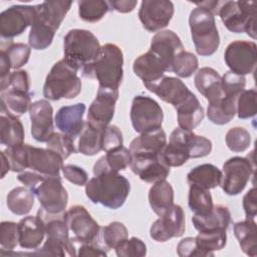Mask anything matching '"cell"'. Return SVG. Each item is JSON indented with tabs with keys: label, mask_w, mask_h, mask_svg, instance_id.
<instances>
[{
	"label": "cell",
	"mask_w": 257,
	"mask_h": 257,
	"mask_svg": "<svg viewBox=\"0 0 257 257\" xmlns=\"http://www.w3.org/2000/svg\"><path fill=\"white\" fill-rule=\"evenodd\" d=\"M72 1L52 0L35 5V17L31 25L28 43L35 50L48 48L52 43L56 30L69 11Z\"/></svg>",
	"instance_id": "1"
},
{
	"label": "cell",
	"mask_w": 257,
	"mask_h": 257,
	"mask_svg": "<svg viewBox=\"0 0 257 257\" xmlns=\"http://www.w3.org/2000/svg\"><path fill=\"white\" fill-rule=\"evenodd\" d=\"M131 191L128 180L118 172L104 171L88 180L85 195L94 204L116 210L120 208Z\"/></svg>",
	"instance_id": "2"
},
{
	"label": "cell",
	"mask_w": 257,
	"mask_h": 257,
	"mask_svg": "<svg viewBox=\"0 0 257 257\" xmlns=\"http://www.w3.org/2000/svg\"><path fill=\"white\" fill-rule=\"evenodd\" d=\"M101 50L97 37L86 29H71L63 39V59L81 74L96 60Z\"/></svg>",
	"instance_id": "3"
},
{
	"label": "cell",
	"mask_w": 257,
	"mask_h": 257,
	"mask_svg": "<svg viewBox=\"0 0 257 257\" xmlns=\"http://www.w3.org/2000/svg\"><path fill=\"white\" fill-rule=\"evenodd\" d=\"M123 56L121 49L112 43L101 46L100 53L82 76L96 78L98 87L118 90L123 76Z\"/></svg>",
	"instance_id": "4"
},
{
	"label": "cell",
	"mask_w": 257,
	"mask_h": 257,
	"mask_svg": "<svg viewBox=\"0 0 257 257\" xmlns=\"http://www.w3.org/2000/svg\"><path fill=\"white\" fill-rule=\"evenodd\" d=\"M81 90V80L77 71L63 58L53 64L48 72L44 85L43 96L49 100L76 97Z\"/></svg>",
	"instance_id": "5"
},
{
	"label": "cell",
	"mask_w": 257,
	"mask_h": 257,
	"mask_svg": "<svg viewBox=\"0 0 257 257\" xmlns=\"http://www.w3.org/2000/svg\"><path fill=\"white\" fill-rule=\"evenodd\" d=\"M189 25L197 53L201 56L214 54L220 44L215 15L203 7H196L190 13Z\"/></svg>",
	"instance_id": "6"
},
{
	"label": "cell",
	"mask_w": 257,
	"mask_h": 257,
	"mask_svg": "<svg viewBox=\"0 0 257 257\" xmlns=\"http://www.w3.org/2000/svg\"><path fill=\"white\" fill-rule=\"evenodd\" d=\"M218 15L231 32H246L251 38H256V2L224 1L221 3Z\"/></svg>",
	"instance_id": "7"
},
{
	"label": "cell",
	"mask_w": 257,
	"mask_h": 257,
	"mask_svg": "<svg viewBox=\"0 0 257 257\" xmlns=\"http://www.w3.org/2000/svg\"><path fill=\"white\" fill-rule=\"evenodd\" d=\"M31 191L41 205L37 215L43 220L57 217L64 213L68 195L62 186L60 177H45Z\"/></svg>",
	"instance_id": "8"
},
{
	"label": "cell",
	"mask_w": 257,
	"mask_h": 257,
	"mask_svg": "<svg viewBox=\"0 0 257 257\" xmlns=\"http://www.w3.org/2000/svg\"><path fill=\"white\" fill-rule=\"evenodd\" d=\"M131 120L139 134L151 133L162 128L164 113L161 105L152 97L137 95L132 101Z\"/></svg>",
	"instance_id": "9"
},
{
	"label": "cell",
	"mask_w": 257,
	"mask_h": 257,
	"mask_svg": "<svg viewBox=\"0 0 257 257\" xmlns=\"http://www.w3.org/2000/svg\"><path fill=\"white\" fill-rule=\"evenodd\" d=\"M62 217L69 233L72 234L73 242L86 244L97 241L101 228L85 207L75 205L69 208Z\"/></svg>",
	"instance_id": "10"
},
{
	"label": "cell",
	"mask_w": 257,
	"mask_h": 257,
	"mask_svg": "<svg viewBox=\"0 0 257 257\" xmlns=\"http://www.w3.org/2000/svg\"><path fill=\"white\" fill-rule=\"evenodd\" d=\"M255 165L249 157H233L223 165L222 189L229 196L239 195L254 174Z\"/></svg>",
	"instance_id": "11"
},
{
	"label": "cell",
	"mask_w": 257,
	"mask_h": 257,
	"mask_svg": "<svg viewBox=\"0 0 257 257\" xmlns=\"http://www.w3.org/2000/svg\"><path fill=\"white\" fill-rule=\"evenodd\" d=\"M256 48L253 41L236 40L231 42L224 53V59L230 71L240 75L254 72L257 62Z\"/></svg>",
	"instance_id": "12"
},
{
	"label": "cell",
	"mask_w": 257,
	"mask_h": 257,
	"mask_svg": "<svg viewBox=\"0 0 257 257\" xmlns=\"http://www.w3.org/2000/svg\"><path fill=\"white\" fill-rule=\"evenodd\" d=\"M35 5H13L0 14V34L2 38L12 39L31 26L35 17ZM11 41V40H10Z\"/></svg>",
	"instance_id": "13"
},
{
	"label": "cell",
	"mask_w": 257,
	"mask_h": 257,
	"mask_svg": "<svg viewBox=\"0 0 257 257\" xmlns=\"http://www.w3.org/2000/svg\"><path fill=\"white\" fill-rule=\"evenodd\" d=\"M186 229L185 213L180 205H173L150 229V236L157 242H166L174 237H181Z\"/></svg>",
	"instance_id": "14"
},
{
	"label": "cell",
	"mask_w": 257,
	"mask_h": 257,
	"mask_svg": "<svg viewBox=\"0 0 257 257\" xmlns=\"http://www.w3.org/2000/svg\"><path fill=\"white\" fill-rule=\"evenodd\" d=\"M174 15V4L168 0H145L141 3L139 18L150 32H156L168 26Z\"/></svg>",
	"instance_id": "15"
},
{
	"label": "cell",
	"mask_w": 257,
	"mask_h": 257,
	"mask_svg": "<svg viewBox=\"0 0 257 257\" xmlns=\"http://www.w3.org/2000/svg\"><path fill=\"white\" fill-rule=\"evenodd\" d=\"M118 90L98 87L97 93L87 112V122L98 130H104L114 114Z\"/></svg>",
	"instance_id": "16"
},
{
	"label": "cell",
	"mask_w": 257,
	"mask_h": 257,
	"mask_svg": "<svg viewBox=\"0 0 257 257\" xmlns=\"http://www.w3.org/2000/svg\"><path fill=\"white\" fill-rule=\"evenodd\" d=\"M27 169L46 177H60L63 159L57 153L49 150L26 145Z\"/></svg>",
	"instance_id": "17"
},
{
	"label": "cell",
	"mask_w": 257,
	"mask_h": 257,
	"mask_svg": "<svg viewBox=\"0 0 257 257\" xmlns=\"http://www.w3.org/2000/svg\"><path fill=\"white\" fill-rule=\"evenodd\" d=\"M31 120V135L37 142L47 143L54 134L53 108L46 99H40L31 103L29 108Z\"/></svg>",
	"instance_id": "18"
},
{
	"label": "cell",
	"mask_w": 257,
	"mask_h": 257,
	"mask_svg": "<svg viewBox=\"0 0 257 257\" xmlns=\"http://www.w3.org/2000/svg\"><path fill=\"white\" fill-rule=\"evenodd\" d=\"M162 100L172 104L175 108L183 103L192 93L187 85L178 77L164 76L160 80L145 85Z\"/></svg>",
	"instance_id": "19"
},
{
	"label": "cell",
	"mask_w": 257,
	"mask_h": 257,
	"mask_svg": "<svg viewBox=\"0 0 257 257\" xmlns=\"http://www.w3.org/2000/svg\"><path fill=\"white\" fill-rule=\"evenodd\" d=\"M149 50L163 61L168 71H171L175 57L184 50V46L174 31L163 30L153 36Z\"/></svg>",
	"instance_id": "20"
},
{
	"label": "cell",
	"mask_w": 257,
	"mask_h": 257,
	"mask_svg": "<svg viewBox=\"0 0 257 257\" xmlns=\"http://www.w3.org/2000/svg\"><path fill=\"white\" fill-rule=\"evenodd\" d=\"M131 170L146 183H156L170 174V167L165 164L162 155L158 157H132Z\"/></svg>",
	"instance_id": "21"
},
{
	"label": "cell",
	"mask_w": 257,
	"mask_h": 257,
	"mask_svg": "<svg viewBox=\"0 0 257 257\" xmlns=\"http://www.w3.org/2000/svg\"><path fill=\"white\" fill-rule=\"evenodd\" d=\"M84 111L85 104L82 102L60 107L54 117L56 127L60 133L67 135L74 140L83 130Z\"/></svg>",
	"instance_id": "22"
},
{
	"label": "cell",
	"mask_w": 257,
	"mask_h": 257,
	"mask_svg": "<svg viewBox=\"0 0 257 257\" xmlns=\"http://www.w3.org/2000/svg\"><path fill=\"white\" fill-rule=\"evenodd\" d=\"M24 127L18 116L8 110L1 102L0 110V142L8 149L16 148L24 144Z\"/></svg>",
	"instance_id": "23"
},
{
	"label": "cell",
	"mask_w": 257,
	"mask_h": 257,
	"mask_svg": "<svg viewBox=\"0 0 257 257\" xmlns=\"http://www.w3.org/2000/svg\"><path fill=\"white\" fill-rule=\"evenodd\" d=\"M167 145V136L164 130L141 134L130 145L132 157H158Z\"/></svg>",
	"instance_id": "24"
},
{
	"label": "cell",
	"mask_w": 257,
	"mask_h": 257,
	"mask_svg": "<svg viewBox=\"0 0 257 257\" xmlns=\"http://www.w3.org/2000/svg\"><path fill=\"white\" fill-rule=\"evenodd\" d=\"M133 69L135 74L143 80L144 85L160 80L168 71L163 61L150 50L136 58Z\"/></svg>",
	"instance_id": "25"
},
{
	"label": "cell",
	"mask_w": 257,
	"mask_h": 257,
	"mask_svg": "<svg viewBox=\"0 0 257 257\" xmlns=\"http://www.w3.org/2000/svg\"><path fill=\"white\" fill-rule=\"evenodd\" d=\"M19 245L24 249H37L45 235V221L40 216H27L18 223Z\"/></svg>",
	"instance_id": "26"
},
{
	"label": "cell",
	"mask_w": 257,
	"mask_h": 257,
	"mask_svg": "<svg viewBox=\"0 0 257 257\" xmlns=\"http://www.w3.org/2000/svg\"><path fill=\"white\" fill-rule=\"evenodd\" d=\"M221 79V75L214 68L205 66L196 72L194 82L198 91L212 103L224 96Z\"/></svg>",
	"instance_id": "27"
},
{
	"label": "cell",
	"mask_w": 257,
	"mask_h": 257,
	"mask_svg": "<svg viewBox=\"0 0 257 257\" xmlns=\"http://www.w3.org/2000/svg\"><path fill=\"white\" fill-rule=\"evenodd\" d=\"M192 222L195 229L199 232L211 230L227 231L231 223V213L227 207L222 205H216L208 214H194V216L192 217Z\"/></svg>",
	"instance_id": "28"
},
{
	"label": "cell",
	"mask_w": 257,
	"mask_h": 257,
	"mask_svg": "<svg viewBox=\"0 0 257 257\" xmlns=\"http://www.w3.org/2000/svg\"><path fill=\"white\" fill-rule=\"evenodd\" d=\"M162 159L170 168L180 167L190 159L184 142V130L178 127L172 132L169 144L165 146L162 152Z\"/></svg>",
	"instance_id": "29"
},
{
	"label": "cell",
	"mask_w": 257,
	"mask_h": 257,
	"mask_svg": "<svg viewBox=\"0 0 257 257\" xmlns=\"http://www.w3.org/2000/svg\"><path fill=\"white\" fill-rule=\"evenodd\" d=\"M176 110L179 127L185 131H193L204 118V108L193 92L183 103L176 107Z\"/></svg>",
	"instance_id": "30"
},
{
	"label": "cell",
	"mask_w": 257,
	"mask_h": 257,
	"mask_svg": "<svg viewBox=\"0 0 257 257\" xmlns=\"http://www.w3.org/2000/svg\"><path fill=\"white\" fill-rule=\"evenodd\" d=\"M223 179L222 172L212 164H203L192 169L187 175V181L190 186L210 190L221 186Z\"/></svg>",
	"instance_id": "31"
},
{
	"label": "cell",
	"mask_w": 257,
	"mask_h": 257,
	"mask_svg": "<svg viewBox=\"0 0 257 257\" xmlns=\"http://www.w3.org/2000/svg\"><path fill=\"white\" fill-rule=\"evenodd\" d=\"M132 161L130 149L123 146L106 152L105 156L101 157L93 166V175H97L104 171L119 172L125 170Z\"/></svg>",
	"instance_id": "32"
},
{
	"label": "cell",
	"mask_w": 257,
	"mask_h": 257,
	"mask_svg": "<svg viewBox=\"0 0 257 257\" xmlns=\"http://www.w3.org/2000/svg\"><path fill=\"white\" fill-rule=\"evenodd\" d=\"M149 203L153 211L162 216L174 205V190L166 180L154 183L149 191Z\"/></svg>",
	"instance_id": "33"
},
{
	"label": "cell",
	"mask_w": 257,
	"mask_h": 257,
	"mask_svg": "<svg viewBox=\"0 0 257 257\" xmlns=\"http://www.w3.org/2000/svg\"><path fill=\"white\" fill-rule=\"evenodd\" d=\"M234 234L242 251L248 256L255 257L257 255V230L254 219L246 218L235 223Z\"/></svg>",
	"instance_id": "34"
},
{
	"label": "cell",
	"mask_w": 257,
	"mask_h": 257,
	"mask_svg": "<svg viewBox=\"0 0 257 257\" xmlns=\"http://www.w3.org/2000/svg\"><path fill=\"white\" fill-rule=\"evenodd\" d=\"M236 96H222L220 99L209 103L207 116L209 120L216 124H225L233 119L236 114Z\"/></svg>",
	"instance_id": "35"
},
{
	"label": "cell",
	"mask_w": 257,
	"mask_h": 257,
	"mask_svg": "<svg viewBox=\"0 0 257 257\" xmlns=\"http://www.w3.org/2000/svg\"><path fill=\"white\" fill-rule=\"evenodd\" d=\"M34 196L35 195L29 188L16 187L7 195V207L15 215H26L31 211L34 205Z\"/></svg>",
	"instance_id": "36"
},
{
	"label": "cell",
	"mask_w": 257,
	"mask_h": 257,
	"mask_svg": "<svg viewBox=\"0 0 257 257\" xmlns=\"http://www.w3.org/2000/svg\"><path fill=\"white\" fill-rule=\"evenodd\" d=\"M102 132L85 121L79 135L77 151L84 156H94L102 151Z\"/></svg>",
	"instance_id": "37"
},
{
	"label": "cell",
	"mask_w": 257,
	"mask_h": 257,
	"mask_svg": "<svg viewBox=\"0 0 257 257\" xmlns=\"http://www.w3.org/2000/svg\"><path fill=\"white\" fill-rule=\"evenodd\" d=\"M44 221H45V234L47 235V237H52L54 239L59 240L64 245L67 255L76 256L77 253L75 252L73 241L71 237H69V230L63 220V217L62 218L52 217Z\"/></svg>",
	"instance_id": "38"
},
{
	"label": "cell",
	"mask_w": 257,
	"mask_h": 257,
	"mask_svg": "<svg viewBox=\"0 0 257 257\" xmlns=\"http://www.w3.org/2000/svg\"><path fill=\"white\" fill-rule=\"evenodd\" d=\"M199 249L204 256H214V251L221 250L227 242V234L225 230L202 231L195 237Z\"/></svg>",
	"instance_id": "39"
},
{
	"label": "cell",
	"mask_w": 257,
	"mask_h": 257,
	"mask_svg": "<svg viewBox=\"0 0 257 257\" xmlns=\"http://www.w3.org/2000/svg\"><path fill=\"white\" fill-rule=\"evenodd\" d=\"M1 102H3L9 111L19 116L29 110L31 105L29 91L7 88L1 92Z\"/></svg>",
	"instance_id": "40"
},
{
	"label": "cell",
	"mask_w": 257,
	"mask_h": 257,
	"mask_svg": "<svg viewBox=\"0 0 257 257\" xmlns=\"http://www.w3.org/2000/svg\"><path fill=\"white\" fill-rule=\"evenodd\" d=\"M128 237V232L126 227L117 221L111 222L108 225L101 228L98 239H100V246H102L106 251L110 249H115Z\"/></svg>",
	"instance_id": "41"
},
{
	"label": "cell",
	"mask_w": 257,
	"mask_h": 257,
	"mask_svg": "<svg viewBox=\"0 0 257 257\" xmlns=\"http://www.w3.org/2000/svg\"><path fill=\"white\" fill-rule=\"evenodd\" d=\"M188 205L191 211L196 215L208 214L214 207L212 196L209 190L194 185L190 186Z\"/></svg>",
	"instance_id": "42"
},
{
	"label": "cell",
	"mask_w": 257,
	"mask_h": 257,
	"mask_svg": "<svg viewBox=\"0 0 257 257\" xmlns=\"http://www.w3.org/2000/svg\"><path fill=\"white\" fill-rule=\"evenodd\" d=\"M77 4L78 15L86 22H97L110 10L107 1L80 0Z\"/></svg>",
	"instance_id": "43"
},
{
	"label": "cell",
	"mask_w": 257,
	"mask_h": 257,
	"mask_svg": "<svg viewBox=\"0 0 257 257\" xmlns=\"http://www.w3.org/2000/svg\"><path fill=\"white\" fill-rule=\"evenodd\" d=\"M184 142L190 158H203L208 156L212 151V142L203 136L194 134L192 131L184 130Z\"/></svg>",
	"instance_id": "44"
},
{
	"label": "cell",
	"mask_w": 257,
	"mask_h": 257,
	"mask_svg": "<svg viewBox=\"0 0 257 257\" xmlns=\"http://www.w3.org/2000/svg\"><path fill=\"white\" fill-rule=\"evenodd\" d=\"M257 92L255 88L244 89L236 101V113L239 118L246 119L255 116L257 112Z\"/></svg>",
	"instance_id": "45"
},
{
	"label": "cell",
	"mask_w": 257,
	"mask_h": 257,
	"mask_svg": "<svg viewBox=\"0 0 257 257\" xmlns=\"http://www.w3.org/2000/svg\"><path fill=\"white\" fill-rule=\"evenodd\" d=\"M1 50L6 54L11 68L19 69L25 65L29 59L31 53V47L24 43L8 42L7 46L1 47Z\"/></svg>",
	"instance_id": "46"
},
{
	"label": "cell",
	"mask_w": 257,
	"mask_h": 257,
	"mask_svg": "<svg viewBox=\"0 0 257 257\" xmlns=\"http://www.w3.org/2000/svg\"><path fill=\"white\" fill-rule=\"evenodd\" d=\"M198 65L197 57L193 53L183 50L175 57L171 71L180 77L187 78L196 72Z\"/></svg>",
	"instance_id": "47"
},
{
	"label": "cell",
	"mask_w": 257,
	"mask_h": 257,
	"mask_svg": "<svg viewBox=\"0 0 257 257\" xmlns=\"http://www.w3.org/2000/svg\"><path fill=\"white\" fill-rule=\"evenodd\" d=\"M225 141L230 151L235 153H241L246 151L250 147L251 136L246 128L241 126H235L227 132Z\"/></svg>",
	"instance_id": "48"
},
{
	"label": "cell",
	"mask_w": 257,
	"mask_h": 257,
	"mask_svg": "<svg viewBox=\"0 0 257 257\" xmlns=\"http://www.w3.org/2000/svg\"><path fill=\"white\" fill-rule=\"evenodd\" d=\"M73 139L62 133H54L46 143L47 149L57 153L63 160L67 159L71 154L76 152L73 144Z\"/></svg>",
	"instance_id": "49"
},
{
	"label": "cell",
	"mask_w": 257,
	"mask_h": 257,
	"mask_svg": "<svg viewBox=\"0 0 257 257\" xmlns=\"http://www.w3.org/2000/svg\"><path fill=\"white\" fill-rule=\"evenodd\" d=\"M19 244L18 223L4 221L0 224V245L2 250L12 251Z\"/></svg>",
	"instance_id": "50"
},
{
	"label": "cell",
	"mask_w": 257,
	"mask_h": 257,
	"mask_svg": "<svg viewBox=\"0 0 257 257\" xmlns=\"http://www.w3.org/2000/svg\"><path fill=\"white\" fill-rule=\"evenodd\" d=\"M221 77L222 89L225 95L238 97L240 92L244 90L246 85V78L244 75H240L232 71H227Z\"/></svg>",
	"instance_id": "51"
},
{
	"label": "cell",
	"mask_w": 257,
	"mask_h": 257,
	"mask_svg": "<svg viewBox=\"0 0 257 257\" xmlns=\"http://www.w3.org/2000/svg\"><path fill=\"white\" fill-rule=\"evenodd\" d=\"M114 250L118 257H143L147 254L146 244L137 237L127 238Z\"/></svg>",
	"instance_id": "52"
},
{
	"label": "cell",
	"mask_w": 257,
	"mask_h": 257,
	"mask_svg": "<svg viewBox=\"0 0 257 257\" xmlns=\"http://www.w3.org/2000/svg\"><path fill=\"white\" fill-rule=\"evenodd\" d=\"M6 154L10 166H11V171L15 173H22L26 171L27 169V150H26V145H22L16 148L8 149L4 151Z\"/></svg>",
	"instance_id": "53"
},
{
	"label": "cell",
	"mask_w": 257,
	"mask_h": 257,
	"mask_svg": "<svg viewBox=\"0 0 257 257\" xmlns=\"http://www.w3.org/2000/svg\"><path fill=\"white\" fill-rule=\"evenodd\" d=\"M122 144V134L116 125L108 124L106 127H104L102 132V151L108 152L121 147Z\"/></svg>",
	"instance_id": "54"
},
{
	"label": "cell",
	"mask_w": 257,
	"mask_h": 257,
	"mask_svg": "<svg viewBox=\"0 0 257 257\" xmlns=\"http://www.w3.org/2000/svg\"><path fill=\"white\" fill-rule=\"evenodd\" d=\"M61 171L64 178L76 186H85L88 182L87 173L81 167L70 164L63 165Z\"/></svg>",
	"instance_id": "55"
},
{
	"label": "cell",
	"mask_w": 257,
	"mask_h": 257,
	"mask_svg": "<svg viewBox=\"0 0 257 257\" xmlns=\"http://www.w3.org/2000/svg\"><path fill=\"white\" fill-rule=\"evenodd\" d=\"M34 255L42 256H60L63 257L66 254L64 245L57 239L52 237H47L45 243L40 249H36L33 253Z\"/></svg>",
	"instance_id": "56"
},
{
	"label": "cell",
	"mask_w": 257,
	"mask_h": 257,
	"mask_svg": "<svg viewBox=\"0 0 257 257\" xmlns=\"http://www.w3.org/2000/svg\"><path fill=\"white\" fill-rule=\"evenodd\" d=\"M29 87H30V82H29V75L27 71L15 70L11 72L5 89L14 88V89H20L24 91H29Z\"/></svg>",
	"instance_id": "57"
},
{
	"label": "cell",
	"mask_w": 257,
	"mask_h": 257,
	"mask_svg": "<svg viewBox=\"0 0 257 257\" xmlns=\"http://www.w3.org/2000/svg\"><path fill=\"white\" fill-rule=\"evenodd\" d=\"M177 253L180 257L204 256V253L199 249L195 237H187L182 239L177 246Z\"/></svg>",
	"instance_id": "58"
},
{
	"label": "cell",
	"mask_w": 257,
	"mask_h": 257,
	"mask_svg": "<svg viewBox=\"0 0 257 257\" xmlns=\"http://www.w3.org/2000/svg\"><path fill=\"white\" fill-rule=\"evenodd\" d=\"M243 209L246 214V218H255L257 214V196L255 187L250 189L243 197Z\"/></svg>",
	"instance_id": "59"
},
{
	"label": "cell",
	"mask_w": 257,
	"mask_h": 257,
	"mask_svg": "<svg viewBox=\"0 0 257 257\" xmlns=\"http://www.w3.org/2000/svg\"><path fill=\"white\" fill-rule=\"evenodd\" d=\"M46 176H43L39 173L33 172V171H24L20 173L17 176V179L19 182L24 184L27 188L32 190L34 187H36Z\"/></svg>",
	"instance_id": "60"
},
{
	"label": "cell",
	"mask_w": 257,
	"mask_h": 257,
	"mask_svg": "<svg viewBox=\"0 0 257 257\" xmlns=\"http://www.w3.org/2000/svg\"><path fill=\"white\" fill-rule=\"evenodd\" d=\"M78 256H106V251H104V248L100 246L97 242L93 243H86L81 244V246L78 249Z\"/></svg>",
	"instance_id": "61"
},
{
	"label": "cell",
	"mask_w": 257,
	"mask_h": 257,
	"mask_svg": "<svg viewBox=\"0 0 257 257\" xmlns=\"http://www.w3.org/2000/svg\"><path fill=\"white\" fill-rule=\"evenodd\" d=\"M107 2L110 7V10H115L120 13L132 12L138 4V1L136 0H113Z\"/></svg>",
	"instance_id": "62"
},
{
	"label": "cell",
	"mask_w": 257,
	"mask_h": 257,
	"mask_svg": "<svg viewBox=\"0 0 257 257\" xmlns=\"http://www.w3.org/2000/svg\"><path fill=\"white\" fill-rule=\"evenodd\" d=\"M221 1H204V2H196L195 4L198 7H203L207 10H209L210 12H212L214 15L218 14L219 8L221 6Z\"/></svg>",
	"instance_id": "63"
},
{
	"label": "cell",
	"mask_w": 257,
	"mask_h": 257,
	"mask_svg": "<svg viewBox=\"0 0 257 257\" xmlns=\"http://www.w3.org/2000/svg\"><path fill=\"white\" fill-rule=\"evenodd\" d=\"M1 160H2V171H1V178H4L5 175L11 170V166H10V163H9V160L6 156V154L3 152H1Z\"/></svg>",
	"instance_id": "64"
}]
</instances>
